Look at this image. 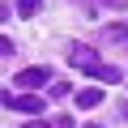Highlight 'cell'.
I'll return each instance as SVG.
<instances>
[{"instance_id": "3957f363", "label": "cell", "mask_w": 128, "mask_h": 128, "mask_svg": "<svg viewBox=\"0 0 128 128\" xmlns=\"http://www.w3.org/2000/svg\"><path fill=\"white\" fill-rule=\"evenodd\" d=\"M47 81H51V68H47V64H34V68H22L17 73V86H30V90H38Z\"/></svg>"}, {"instance_id": "9c48e42d", "label": "cell", "mask_w": 128, "mask_h": 128, "mask_svg": "<svg viewBox=\"0 0 128 128\" xmlns=\"http://www.w3.org/2000/svg\"><path fill=\"white\" fill-rule=\"evenodd\" d=\"M90 128H98V124H90Z\"/></svg>"}, {"instance_id": "277c9868", "label": "cell", "mask_w": 128, "mask_h": 128, "mask_svg": "<svg viewBox=\"0 0 128 128\" xmlns=\"http://www.w3.org/2000/svg\"><path fill=\"white\" fill-rule=\"evenodd\" d=\"M98 102H102V90H98V86L77 90V107H81V111H90V107H98Z\"/></svg>"}, {"instance_id": "ba28073f", "label": "cell", "mask_w": 128, "mask_h": 128, "mask_svg": "<svg viewBox=\"0 0 128 128\" xmlns=\"http://www.w3.org/2000/svg\"><path fill=\"white\" fill-rule=\"evenodd\" d=\"M51 128H73V120H64V115H60V120H56Z\"/></svg>"}, {"instance_id": "8992f818", "label": "cell", "mask_w": 128, "mask_h": 128, "mask_svg": "<svg viewBox=\"0 0 128 128\" xmlns=\"http://www.w3.org/2000/svg\"><path fill=\"white\" fill-rule=\"evenodd\" d=\"M38 4H43V0H17V13L30 17V13H38Z\"/></svg>"}, {"instance_id": "6da1fadb", "label": "cell", "mask_w": 128, "mask_h": 128, "mask_svg": "<svg viewBox=\"0 0 128 128\" xmlns=\"http://www.w3.org/2000/svg\"><path fill=\"white\" fill-rule=\"evenodd\" d=\"M4 111H26V115H43V98H38V94H9V90H4Z\"/></svg>"}, {"instance_id": "52a82bcc", "label": "cell", "mask_w": 128, "mask_h": 128, "mask_svg": "<svg viewBox=\"0 0 128 128\" xmlns=\"http://www.w3.org/2000/svg\"><path fill=\"white\" fill-rule=\"evenodd\" d=\"M22 128H51V124H47V120H26Z\"/></svg>"}, {"instance_id": "5b68a950", "label": "cell", "mask_w": 128, "mask_h": 128, "mask_svg": "<svg viewBox=\"0 0 128 128\" xmlns=\"http://www.w3.org/2000/svg\"><path fill=\"white\" fill-rule=\"evenodd\" d=\"M94 77H98V81H111V86H115V81H120V68H115V64H98V68H94Z\"/></svg>"}, {"instance_id": "7a4b0ae2", "label": "cell", "mask_w": 128, "mask_h": 128, "mask_svg": "<svg viewBox=\"0 0 128 128\" xmlns=\"http://www.w3.org/2000/svg\"><path fill=\"white\" fill-rule=\"evenodd\" d=\"M68 64H73V68H86V73H94V68H98V56H94V47L77 43V47L68 51Z\"/></svg>"}]
</instances>
